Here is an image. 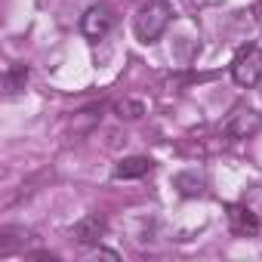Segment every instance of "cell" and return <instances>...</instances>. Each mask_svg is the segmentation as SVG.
<instances>
[{"label": "cell", "mask_w": 262, "mask_h": 262, "mask_svg": "<svg viewBox=\"0 0 262 262\" xmlns=\"http://www.w3.org/2000/svg\"><path fill=\"white\" fill-rule=\"evenodd\" d=\"M173 19V7L167 4V0H148L145 7H139L136 19H133V28H136V37L142 43H155L161 40V34L167 31Z\"/></svg>", "instance_id": "cell-1"}, {"label": "cell", "mask_w": 262, "mask_h": 262, "mask_svg": "<svg viewBox=\"0 0 262 262\" xmlns=\"http://www.w3.org/2000/svg\"><path fill=\"white\" fill-rule=\"evenodd\" d=\"M231 77L237 86H259L262 83V47H247L231 62Z\"/></svg>", "instance_id": "cell-2"}, {"label": "cell", "mask_w": 262, "mask_h": 262, "mask_svg": "<svg viewBox=\"0 0 262 262\" xmlns=\"http://www.w3.org/2000/svg\"><path fill=\"white\" fill-rule=\"evenodd\" d=\"M114 22H117L114 10L105 7V4H99V7H90V10L83 13V19H80V31H83V37H90V40H102V37L111 34Z\"/></svg>", "instance_id": "cell-3"}, {"label": "cell", "mask_w": 262, "mask_h": 262, "mask_svg": "<svg viewBox=\"0 0 262 262\" xmlns=\"http://www.w3.org/2000/svg\"><path fill=\"white\" fill-rule=\"evenodd\" d=\"M228 225H231V231L237 234V237H253V234H259V219H256V213L250 210V207H244V204H228Z\"/></svg>", "instance_id": "cell-4"}, {"label": "cell", "mask_w": 262, "mask_h": 262, "mask_svg": "<svg viewBox=\"0 0 262 262\" xmlns=\"http://www.w3.org/2000/svg\"><path fill=\"white\" fill-rule=\"evenodd\" d=\"M105 219L99 216V213H93V216H83L77 225H74V237H77V244H83V247H90V244H99L102 237H105Z\"/></svg>", "instance_id": "cell-5"}, {"label": "cell", "mask_w": 262, "mask_h": 262, "mask_svg": "<svg viewBox=\"0 0 262 262\" xmlns=\"http://www.w3.org/2000/svg\"><path fill=\"white\" fill-rule=\"evenodd\" d=\"M228 133L231 136H247V133H253V129H259V117L250 111V108H244V105H237L234 111H231V117H228Z\"/></svg>", "instance_id": "cell-6"}, {"label": "cell", "mask_w": 262, "mask_h": 262, "mask_svg": "<svg viewBox=\"0 0 262 262\" xmlns=\"http://www.w3.org/2000/svg\"><path fill=\"white\" fill-rule=\"evenodd\" d=\"M151 161L148 158H123V161H117V167H114V179H139V176H145V173H151Z\"/></svg>", "instance_id": "cell-7"}, {"label": "cell", "mask_w": 262, "mask_h": 262, "mask_svg": "<svg viewBox=\"0 0 262 262\" xmlns=\"http://www.w3.org/2000/svg\"><path fill=\"white\" fill-rule=\"evenodd\" d=\"M25 83H28V68H25V65H13V68L7 71V93L16 96V93L25 90Z\"/></svg>", "instance_id": "cell-8"}, {"label": "cell", "mask_w": 262, "mask_h": 262, "mask_svg": "<svg viewBox=\"0 0 262 262\" xmlns=\"http://www.w3.org/2000/svg\"><path fill=\"white\" fill-rule=\"evenodd\" d=\"M176 188L191 198V194H201V191H204V179L194 176V173H179V176H176Z\"/></svg>", "instance_id": "cell-9"}, {"label": "cell", "mask_w": 262, "mask_h": 262, "mask_svg": "<svg viewBox=\"0 0 262 262\" xmlns=\"http://www.w3.org/2000/svg\"><path fill=\"white\" fill-rule=\"evenodd\" d=\"M117 114L126 117V120H136V117H142V105L139 102H120L117 105Z\"/></svg>", "instance_id": "cell-10"}, {"label": "cell", "mask_w": 262, "mask_h": 262, "mask_svg": "<svg viewBox=\"0 0 262 262\" xmlns=\"http://www.w3.org/2000/svg\"><path fill=\"white\" fill-rule=\"evenodd\" d=\"M256 16H259V22H262V0L256 4Z\"/></svg>", "instance_id": "cell-11"}]
</instances>
